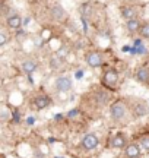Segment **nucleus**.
<instances>
[{"label":"nucleus","instance_id":"9b49d317","mask_svg":"<svg viewBox=\"0 0 149 158\" xmlns=\"http://www.w3.org/2000/svg\"><path fill=\"white\" fill-rule=\"evenodd\" d=\"M126 28L129 32H132V34H135V32H138V31H140V23H139L138 19H132V21H127L126 23Z\"/></svg>","mask_w":149,"mask_h":158},{"label":"nucleus","instance_id":"bb28decb","mask_svg":"<svg viewBox=\"0 0 149 158\" xmlns=\"http://www.w3.org/2000/svg\"><path fill=\"white\" fill-rule=\"evenodd\" d=\"M57 158H62V157H57Z\"/></svg>","mask_w":149,"mask_h":158},{"label":"nucleus","instance_id":"6e6552de","mask_svg":"<svg viewBox=\"0 0 149 158\" xmlns=\"http://www.w3.org/2000/svg\"><path fill=\"white\" fill-rule=\"evenodd\" d=\"M37 68H38V64H37V62H34V60H23L22 62V69L23 72H26V73H34L35 70H37Z\"/></svg>","mask_w":149,"mask_h":158},{"label":"nucleus","instance_id":"f8f14e48","mask_svg":"<svg viewBox=\"0 0 149 158\" xmlns=\"http://www.w3.org/2000/svg\"><path fill=\"white\" fill-rule=\"evenodd\" d=\"M111 145H113L114 148H123L124 145H126V139H124V136L121 135V133H117V135L113 138Z\"/></svg>","mask_w":149,"mask_h":158},{"label":"nucleus","instance_id":"2eb2a0df","mask_svg":"<svg viewBox=\"0 0 149 158\" xmlns=\"http://www.w3.org/2000/svg\"><path fill=\"white\" fill-rule=\"evenodd\" d=\"M50 66H51L53 69H58L63 66V59L58 56H53L51 60H50Z\"/></svg>","mask_w":149,"mask_h":158},{"label":"nucleus","instance_id":"ddd939ff","mask_svg":"<svg viewBox=\"0 0 149 158\" xmlns=\"http://www.w3.org/2000/svg\"><path fill=\"white\" fill-rule=\"evenodd\" d=\"M51 15L54 19H63V16H64L63 7H62V6H54L51 10Z\"/></svg>","mask_w":149,"mask_h":158},{"label":"nucleus","instance_id":"4be33fe9","mask_svg":"<svg viewBox=\"0 0 149 158\" xmlns=\"http://www.w3.org/2000/svg\"><path fill=\"white\" fill-rule=\"evenodd\" d=\"M74 76H76V79H80V78H83V70H78V72L74 73Z\"/></svg>","mask_w":149,"mask_h":158},{"label":"nucleus","instance_id":"0eeeda50","mask_svg":"<svg viewBox=\"0 0 149 158\" xmlns=\"http://www.w3.org/2000/svg\"><path fill=\"white\" fill-rule=\"evenodd\" d=\"M126 157L127 158H139V157H140V148H139L138 145H135V143H132V145H127V148H126Z\"/></svg>","mask_w":149,"mask_h":158},{"label":"nucleus","instance_id":"1a4fd4ad","mask_svg":"<svg viewBox=\"0 0 149 158\" xmlns=\"http://www.w3.org/2000/svg\"><path fill=\"white\" fill-rule=\"evenodd\" d=\"M136 79H138L139 82H142V84H146L149 81V69L140 68L138 72H136Z\"/></svg>","mask_w":149,"mask_h":158},{"label":"nucleus","instance_id":"423d86ee","mask_svg":"<svg viewBox=\"0 0 149 158\" xmlns=\"http://www.w3.org/2000/svg\"><path fill=\"white\" fill-rule=\"evenodd\" d=\"M7 27L12 29H15V31H19L21 27H22V19H21V16L10 15V16L7 18Z\"/></svg>","mask_w":149,"mask_h":158},{"label":"nucleus","instance_id":"4468645a","mask_svg":"<svg viewBox=\"0 0 149 158\" xmlns=\"http://www.w3.org/2000/svg\"><path fill=\"white\" fill-rule=\"evenodd\" d=\"M121 13H123V18L127 19V21H132V19H135V16H136V13H135V9H133V7H124Z\"/></svg>","mask_w":149,"mask_h":158},{"label":"nucleus","instance_id":"5701e85b","mask_svg":"<svg viewBox=\"0 0 149 158\" xmlns=\"http://www.w3.org/2000/svg\"><path fill=\"white\" fill-rule=\"evenodd\" d=\"M76 114H78V110H73V111H70L69 113V117H74Z\"/></svg>","mask_w":149,"mask_h":158},{"label":"nucleus","instance_id":"dca6fc26","mask_svg":"<svg viewBox=\"0 0 149 158\" xmlns=\"http://www.w3.org/2000/svg\"><path fill=\"white\" fill-rule=\"evenodd\" d=\"M146 113H148V108H146V106H145L143 102L136 106V114H138V116H145Z\"/></svg>","mask_w":149,"mask_h":158},{"label":"nucleus","instance_id":"aec40b11","mask_svg":"<svg viewBox=\"0 0 149 158\" xmlns=\"http://www.w3.org/2000/svg\"><path fill=\"white\" fill-rule=\"evenodd\" d=\"M56 56L62 57V59H64V57L67 56V48L66 47H62V48H58V51L56 53Z\"/></svg>","mask_w":149,"mask_h":158},{"label":"nucleus","instance_id":"6ab92c4d","mask_svg":"<svg viewBox=\"0 0 149 158\" xmlns=\"http://www.w3.org/2000/svg\"><path fill=\"white\" fill-rule=\"evenodd\" d=\"M6 43H7V34H6L5 31H2L0 32V47H3Z\"/></svg>","mask_w":149,"mask_h":158},{"label":"nucleus","instance_id":"7ed1b4c3","mask_svg":"<svg viewBox=\"0 0 149 158\" xmlns=\"http://www.w3.org/2000/svg\"><path fill=\"white\" fill-rule=\"evenodd\" d=\"M98 143H99L98 138L95 135H92V133H88V135L83 138V141H82V145H83V148H85V149H88V151L95 149V148L98 147Z\"/></svg>","mask_w":149,"mask_h":158},{"label":"nucleus","instance_id":"39448f33","mask_svg":"<svg viewBox=\"0 0 149 158\" xmlns=\"http://www.w3.org/2000/svg\"><path fill=\"white\" fill-rule=\"evenodd\" d=\"M56 88H57V91H60V92H67V91L72 89V82H70L69 78L62 76V78H58L57 81H56Z\"/></svg>","mask_w":149,"mask_h":158},{"label":"nucleus","instance_id":"a211bd4d","mask_svg":"<svg viewBox=\"0 0 149 158\" xmlns=\"http://www.w3.org/2000/svg\"><path fill=\"white\" fill-rule=\"evenodd\" d=\"M140 147L143 148L145 151H149V138H148V136L140 139Z\"/></svg>","mask_w":149,"mask_h":158},{"label":"nucleus","instance_id":"b1692460","mask_svg":"<svg viewBox=\"0 0 149 158\" xmlns=\"http://www.w3.org/2000/svg\"><path fill=\"white\" fill-rule=\"evenodd\" d=\"M34 122H35L34 117H28V122H26V123H28V124H34Z\"/></svg>","mask_w":149,"mask_h":158},{"label":"nucleus","instance_id":"20e7f679","mask_svg":"<svg viewBox=\"0 0 149 158\" xmlns=\"http://www.w3.org/2000/svg\"><path fill=\"white\" fill-rule=\"evenodd\" d=\"M117 81H119V73H117V70L114 69H110L105 72L104 75V84L108 85V86H114L117 84Z\"/></svg>","mask_w":149,"mask_h":158},{"label":"nucleus","instance_id":"393cba45","mask_svg":"<svg viewBox=\"0 0 149 158\" xmlns=\"http://www.w3.org/2000/svg\"><path fill=\"white\" fill-rule=\"evenodd\" d=\"M26 37V32H19L18 34V38H25Z\"/></svg>","mask_w":149,"mask_h":158},{"label":"nucleus","instance_id":"9d476101","mask_svg":"<svg viewBox=\"0 0 149 158\" xmlns=\"http://www.w3.org/2000/svg\"><path fill=\"white\" fill-rule=\"evenodd\" d=\"M50 104V98L46 95H40L35 98V107L38 108V110H42V108H46L47 106Z\"/></svg>","mask_w":149,"mask_h":158},{"label":"nucleus","instance_id":"f3484780","mask_svg":"<svg viewBox=\"0 0 149 158\" xmlns=\"http://www.w3.org/2000/svg\"><path fill=\"white\" fill-rule=\"evenodd\" d=\"M140 35L145 37V38H149V23L142 25V28H140Z\"/></svg>","mask_w":149,"mask_h":158},{"label":"nucleus","instance_id":"f03ea898","mask_svg":"<svg viewBox=\"0 0 149 158\" xmlns=\"http://www.w3.org/2000/svg\"><path fill=\"white\" fill-rule=\"evenodd\" d=\"M86 63L91 66V68H99L103 64V56L97 53V51H91L88 56H86Z\"/></svg>","mask_w":149,"mask_h":158},{"label":"nucleus","instance_id":"a878e982","mask_svg":"<svg viewBox=\"0 0 149 158\" xmlns=\"http://www.w3.org/2000/svg\"><path fill=\"white\" fill-rule=\"evenodd\" d=\"M6 117H7V113H6L5 108H3V116H2V118H3V120H6Z\"/></svg>","mask_w":149,"mask_h":158},{"label":"nucleus","instance_id":"f257e3e1","mask_svg":"<svg viewBox=\"0 0 149 158\" xmlns=\"http://www.w3.org/2000/svg\"><path fill=\"white\" fill-rule=\"evenodd\" d=\"M110 113H111V117L114 118V120H120V118H123L124 114H126V107H124V104H121V102H114V104L111 106Z\"/></svg>","mask_w":149,"mask_h":158},{"label":"nucleus","instance_id":"412c9836","mask_svg":"<svg viewBox=\"0 0 149 158\" xmlns=\"http://www.w3.org/2000/svg\"><path fill=\"white\" fill-rule=\"evenodd\" d=\"M50 35H51V34H50V31H47V29H44V31H42V40H47Z\"/></svg>","mask_w":149,"mask_h":158}]
</instances>
